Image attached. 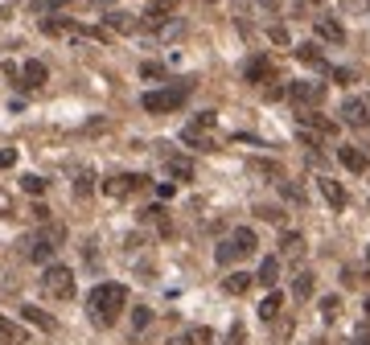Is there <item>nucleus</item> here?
<instances>
[{
    "label": "nucleus",
    "instance_id": "1",
    "mask_svg": "<svg viewBox=\"0 0 370 345\" xmlns=\"http://www.w3.org/2000/svg\"><path fill=\"white\" fill-rule=\"evenodd\" d=\"M124 304H128V288H124V284H99V288L91 292V300H87V308H91L95 325L111 329V325L120 321Z\"/></svg>",
    "mask_w": 370,
    "mask_h": 345
},
{
    "label": "nucleus",
    "instance_id": "2",
    "mask_svg": "<svg viewBox=\"0 0 370 345\" xmlns=\"http://www.w3.org/2000/svg\"><path fill=\"white\" fill-rule=\"evenodd\" d=\"M255 247H259L255 230H251V226H239V230H231V239H223V243L214 247V259H218L223 267H231V263H239V259H247Z\"/></svg>",
    "mask_w": 370,
    "mask_h": 345
},
{
    "label": "nucleus",
    "instance_id": "3",
    "mask_svg": "<svg viewBox=\"0 0 370 345\" xmlns=\"http://www.w3.org/2000/svg\"><path fill=\"white\" fill-rule=\"evenodd\" d=\"M214 131H218V115H214V111H202V115H193V120L185 124L182 140L189 148H198V152H214V148H218Z\"/></svg>",
    "mask_w": 370,
    "mask_h": 345
},
{
    "label": "nucleus",
    "instance_id": "4",
    "mask_svg": "<svg viewBox=\"0 0 370 345\" xmlns=\"http://www.w3.org/2000/svg\"><path fill=\"white\" fill-rule=\"evenodd\" d=\"M189 90H193V83H173V86H165V90H148L140 103H144L148 115H169V111H177L189 99Z\"/></svg>",
    "mask_w": 370,
    "mask_h": 345
},
{
    "label": "nucleus",
    "instance_id": "5",
    "mask_svg": "<svg viewBox=\"0 0 370 345\" xmlns=\"http://www.w3.org/2000/svg\"><path fill=\"white\" fill-rule=\"evenodd\" d=\"M62 239H66L62 226H46V230H38V234L25 243V255L33 259V263H46V259H54V251H58Z\"/></svg>",
    "mask_w": 370,
    "mask_h": 345
},
{
    "label": "nucleus",
    "instance_id": "6",
    "mask_svg": "<svg viewBox=\"0 0 370 345\" xmlns=\"http://www.w3.org/2000/svg\"><path fill=\"white\" fill-rule=\"evenodd\" d=\"M42 288H46V296H54V300H70L74 296V271L62 267V263H54L46 271V280H42Z\"/></svg>",
    "mask_w": 370,
    "mask_h": 345
},
{
    "label": "nucleus",
    "instance_id": "7",
    "mask_svg": "<svg viewBox=\"0 0 370 345\" xmlns=\"http://www.w3.org/2000/svg\"><path fill=\"white\" fill-rule=\"evenodd\" d=\"M288 103H296V107H321L325 99V83H288Z\"/></svg>",
    "mask_w": 370,
    "mask_h": 345
},
{
    "label": "nucleus",
    "instance_id": "8",
    "mask_svg": "<svg viewBox=\"0 0 370 345\" xmlns=\"http://www.w3.org/2000/svg\"><path fill=\"white\" fill-rule=\"evenodd\" d=\"M144 185H148L144 172H124V177H111V181L103 185V193H107V198H128V193H136Z\"/></svg>",
    "mask_w": 370,
    "mask_h": 345
},
{
    "label": "nucleus",
    "instance_id": "9",
    "mask_svg": "<svg viewBox=\"0 0 370 345\" xmlns=\"http://www.w3.org/2000/svg\"><path fill=\"white\" fill-rule=\"evenodd\" d=\"M243 79H247V83H272V79H276V62H272L268 54H259V58H251V62H247Z\"/></svg>",
    "mask_w": 370,
    "mask_h": 345
},
{
    "label": "nucleus",
    "instance_id": "10",
    "mask_svg": "<svg viewBox=\"0 0 370 345\" xmlns=\"http://www.w3.org/2000/svg\"><path fill=\"white\" fill-rule=\"evenodd\" d=\"M173 13H177V0H152V4L144 8V25H152V29H165Z\"/></svg>",
    "mask_w": 370,
    "mask_h": 345
},
{
    "label": "nucleus",
    "instance_id": "11",
    "mask_svg": "<svg viewBox=\"0 0 370 345\" xmlns=\"http://www.w3.org/2000/svg\"><path fill=\"white\" fill-rule=\"evenodd\" d=\"M341 120H346L350 128H367L370 124V107L362 103V99H346V103H341Z\"/></svg>",
    "mask_w": 370,
    "mask_h": 345
},
{
    "label": "nucleus",
    "instance_id": "12",
    "mask_svg": "<svg viewBox=\"0 0 370 345\" xmlns=\"http://www.w3.org/2000/svg\"><path fill=\"white\" fill-rule=\"evenodd\" d=\"M300 124H305L309 131H317V136H325V140H329V136H337V124H333V120H325V115H317L313 107H300Z\"/></svg>",
    "mask_w": 370,
    "mask_h": 345
},
{
    "label": "nucleus",
    "instance_id": "13",
    "mask_svg": "<svg viewBox=\"0 0 370 345\" xmlns=\"http://www.w3.org/2000/svg\"><path fill=\"white\" fill-rule=\"evenodd\" d=\"M317 42H329V45L346 42V29H341L337 17H317Z\"/></svg>",
    "mask_w": 370,
    "mask_h": 345
},
{
    "label": "nucleus",
    "instance_id": "14",
    "mask_svg": "<svg viewBox=\"0 0 370 345\" xmlns=\"http://www.w3.org/2000/svg\"><path fill=\"white\" fill-rule=\"evenodd\" d=\"M280 259H288V263H300V259H305V239H300L296 230L280 234Z\"/></svg>",
    "mask_w": 370,
    "mask_h": 345
},
{
    "label": "nucleus",
    "instance_id": "15",
    "mask_svg": "<svg viewBox=\"0 0 370 345\" xmlns=\"http://www.w3.org/2000/svg\"><path fill=\"white\" fill-rule=\"evenodd\" d=\"M317 189H321V198L333 206V210H346V189H341L333 177H317Z\"/></svg>",
    "mask_w": 370,
    "mask_h": 345
},
{
    "label": "nucleus",
    "instance_id": "16",
    "mask_svg": "<svg viewBox=\"0 0 370 345\" xmlns=\"http://www.w3.org/2000/svg\"><path fill=\"white\" fill-rule=\"evenodd\" d=\"M169 345H214V333L206 329V325H193V329H185V333H177Z\"/></svg>",
    "mask_w": 370,
    "mask_h": 345
},
{
    "label": "nucleus",
    "instance_id": "17",
    "mask_svg": "<svg viewBox=\"0 0 370 345\" xmlns=\"http://www.w3.org/2000/svg\"><path fill=\"white\" fill-rule=\"evenodd\" d=\"M337 161H341L350 172H367L370 169V161H367V152H362V148H337Z\"/></svg>",
    "mask_w": 370,
    "mask_h": 345
},
{
    "label": "nucleus",
    "instance_id": "18",
    "mask_svg": "<svg viewBox=\"0 0 370 345\" xmlns=\"http://www.w3.org/2000/svg\"><path fill=\"white\" fill-rule=\"evenodd\" d=\"M49 79V70L42 62H25V70H21V86H29V90H38V86Z\"/></svg>",
    "mask_w": 370,
    "mask_h": 345
},
{
    "label": "nucleus",
    "instance_id": "19",
    "mask_svg": "<svg viewBox=\"0 0 370 345\" xmlns=\"http://www.w3.org/2000/svg\"><path fill=\"white\" fill-rule=\"evenodd\" d=\"M296 58H300L305 66H317V70H329V66H325V58H321V49H317V42L296 45Z\"/></svg>",
    "mask_w": 370,
    "mask_h": 345
},
{
    "label": "nucleus",
    "instance_id": "20",
    "mask_svg": "<svg viewBox=\"0 0 370 345\" xmlns=\"http://www.w3.org/2000/svg\"><path fill=\"white\" fill-rule=\"evenodd\" d=\"M21 316H25L29 325L46 329V333H54V329H58V325H54V316H46V312H42V308H33V304H25V308H21Z\"/></svg>",
    "mask_w": 370,
    "mask_h": 345
},
{
    "label": "nucleus",
    "instance_id": "21",
    "mask_svg": "<svg viewBox=\"0 0 370 345\" xmlns=\"http://www.w3.org/2000/svg\"><path fill=\"white\" fill-rule=\"evenodd\" d=\"M292 296H296V300H309V296H313V271H296V280H292Z\"/></svg>",
    "mask_w": 370,
    "mask_h": 345
},
{
    "label": "nucleus",
    "instance_id": "22",
    "mask_svg": "<svg viewBox=\"0 0 370 345\" xmlns=\"http://www.w3.org/2000/svg\"><path fill=\"white\" fill-rule=\"evenodd\" d=\"M276 280H280V255H268L264 263H259V284H268V288H272Z\"/></svg>",
    "mask_w": 370,
    "mask_h": 345
},
{
    "label": "nucleus",
    "instance_id": "23",
    "mask_svg": "<svg viewBox=\"0 0 370 345\" xmlns=\"http://www.w3.org/2000/svg\"><path fill=\"white\" fill-rule=\"evenodd\" d=\"M280 308H284V296H280V292H272L268 300L259 304V321H276V316H280Z\"/></svg>",
    "mask_w": 370,
    "mask_h": 345
},
{
    "label": "nucleus",
    "instance_id": "24",
    "mask_svg": "<svg viewBox=\"0 0 370 345\" xmlns=\"http://www.w3.org/2000/svg\"><path fill=\"white\" fill-rule=\"evenodd\" d=\"M251 284H255V280H251L247 271H234V275H227V292H231V296H243Z\"/></svg>",
    "mask_w": 370,
    "mask_h": 345
},
{
    "label": "nucleus",
    "instance_id": "25",
    "mask_svg": "<svg viewBox=\"0 0 370 345\" xmlns=\"http://www.w3.org/2000/svg\"><path fill=\"white\" fill-rule=\"evenodd\" d=\"M251 172L255 177H268V181H284V169L272 165V161H251Z\"/></svg>",
    "mask_w": 370,
    "mask_h": 345
},
{
    "label": "nucleus",
    "instance_id": "26",
    "mask_svg": "<svg viewBox=\"0 0 370 345\" xmlns=\"http://www.w3.org/2000/svg\"><path fill=\"white\" fill-rule=\"evenodd\" d=\"M107 25H111V29H120V33H132L140 21H136V17H128V13H111V17H107Z\"/></svg>",
    "mask_w": 370,
    "mask_h": 345
},
{
    "label": "nucleus",
    "instance_id": "27",
    "mask_svg": "<svg viewBox=\"0 0 370 345\" xmlns=\"http://www.w3.org/2000/svg\"><path fill=\"white\" fill-rule=\"evenodd\" d=\"M17 342H21V329H17L13 321L0 316V345H17Z\"/></svg>",
    "mask_w": 370,
    "mask_h": 345
},
{
    "label": "nucleus",
    "instance_id": "28",
    "mask_svg": "<svg viewBox=\"0 0 370 345\" xmlns=\"http://www.w3.org/2000/svg\"><path fill=\"white\" fill-rule=\"evenodd\" d=\"M169 172H173L177 181H189V177H193V165L182 161V157H169Z\"/></svg>",
    "mask_w": 370,
    "mask_h": 345
},
{
    "label": "nucleus",
    "instance_id": "29",
    "mask_svg": "<svg viewBox=\"0 0 370 345\" xmlns=\"http://www.w3.org/2000/svg\"><path fill=\"white\" fill-rule=\"evenodd\" d=\"M152 321V308H132V333H144Z\"/></svg>",
    "mask_w": 370,
    "mask_h": 345
},
{
    "label": "nucleus",
    "instance_id": "30",
    "mask_svg": "<svg viewBox=\"0 0 370 345\" xmlns=\"http://www.w3.org/2000/svg\"><path fill=\"white\" fill-rule=\"evenodd\" d=\"M321 316L325 321H337V316H341V300H337V296H325L321 300Z\"/></svg>",
    "mask_w": 370,
    "mask_h": 345
},
{
    "label": "nucleus",
    "instance_id": "31",
    "mask_svg": "<svg viewBox=\"0 0 370 345\" xmlns=\"http://www.w3.org/2000/svg\"><path fill=\"white\" fill-rule=\"evenodd\" d=\"M21 189H25V193H33V198H38V193H46V181H42V177H33V172H29V177H21Z\"/></svg>",
    "mask_w": 370,
    "mask_h": 345
},
{
    "label": "nucleus",
    "instance_id": "32",
    "mask_svg": "<svg viewBox=\"0 0 370 345\" xmlns=\"http://www.w3.org/2000/svg\"><path fill=\"white\" fill-rule=\"evenodd\" d=\"M140 74H144V79H165V66H161V62H144Z\"/></svg>",
    "mask_w": 370,
    "mask_h": 345
},
{
    "label": "nucleus",
    "instance_id": "33",
    "mask_svg": "<svg viewBox=\"0 0 370 345\" xmlns=\"http://www.w3.org/2000/svg\"><path fill=\"white\" fill-rule=\"evenodd\" d=\"M341 4H346V13H354V17L370 13V0H341Z\"/></svg>",
    "mask_w": 370,
    "mask_h": 345
},
{
    "label": "nucleus",
    "instance_id": "34",
    "mask_svg": "<svg viewBox=\"0 0 370 345\" xmlns=\"http://www.w3.org/2000/svg\"><path fill=\"white\" fill-rule=\"evenodd\" d=\"M17 165V152L13 148H0V169H13Z\"/></svg>",
    "mask_w": 370,
    "mask_h": 345
},
{
    "label": "nucleus",
    "instance_id": "35",
    "mask_svg": "<svg viewBox=\"0 0 370 345\" xmlns=\"http://www.w3.org/2000/svg\"><path fill=\"white\" fill-rule=\"evenodd\" d=\"M329 74H333V83H354V70H329Z\"/></svg>",
    "mask_w": 370,
    "mask_h": 345
},
{
    "label": "nucleus",
    "instance_id": "36",
    "mask_svg": "<svg viewBox=\"0 0 370 345\" xmlns=\"http://www.w3.org/2000/svg\"><path fill=\"white\" fill-rule=\"evenodd\" d=\"M268 38H272V42H276V45H288V29H272Z\"/></svg>",
    "mask_w": 370,
    "mask_h": 345
},
{
    "label": "nucleus",
    "instance_id": "37",
    "mask_svg": "<svg viewBox=\"0 0 370 345\" xmlns=\"http://www.w3.org/2000/svg\"><path fill=\"white\" fill-rule=\"evenodd\" d=\"M227 345H243V325H234V329H231V342H227Z\"/></svg>",
    "mask_w": 370,
    "mask_h": 345
},
{
    "label": "nucleus",
    "instance_id": "38",
    "mask_svg": "<svg viewBox=\"0 0 370 345\" xmlns=\"http://www.w3.org/2000/svg\"><path fill=\"white\" fill-rule=\"evenodd\" d=\"M350 345H370V333H358V337H354Z\"/></svg>",
    "mask_w": 370,
    "mask_h": 345
},
{
    "label": "nucleus",
    "instance_id": "39",
    "mask_svg": "<svg viewBox=\"0 0 370 345\" xmlns=\"http://www.w3.org/2000/svg\"><path fill=\"white\" fill-rule=\"evenodd\" d=\"M280 4H284V0H264V8H280Z\"/></svg>",
    "mask_w": 370,
    "mask_h": 345
},
{
    "label": "nucleus",
    "instance_id": "40",
    "mask_svg": "<svg viewBox=\"0 0 370 345\" xmlns=\"http://www.w3.org/2000/svg\"><path fill=\"white\" fill-rule=\"evenodd\" d=\"M367 275H370V247H367Z\"/></svg>",
    "mask_w": 370,
    "mask_h": 345
},
{
    "label": "nucleus",
    "instance_id": "41",
    "mask_svg": "<svg viewBox=\"0 0 370 345\" xmlns=\"http://www.w3.org/2000/svg\"><path fill=\"white\" fill-rule=\"evenodd\" d=\"M367 325H370V296H367Z\"/></svg>",
    "mask_w": 370,
    "mask_h": 345
},
{
    "label": "nucleus",
    "instance_id": "42",
    "mask_svg": "<svg viewBox=\"0 0 370 345\" xmlns=\"http://www.w3.org/2000/svg\"><path fill=\"white\" fill-rule=\"evenodd\" d=\"M313 4H321V0H313Z\"/></svg>",
    "mask_w": 370,
    "mask_h": 345
}]
</instances>
